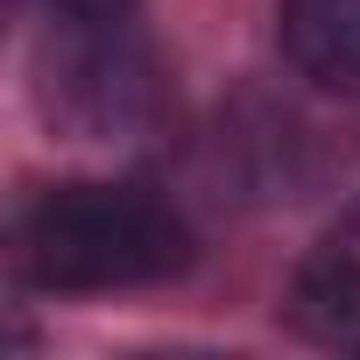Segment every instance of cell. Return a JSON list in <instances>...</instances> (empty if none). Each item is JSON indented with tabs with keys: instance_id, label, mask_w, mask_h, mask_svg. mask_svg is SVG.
Segmentation results:
<instances>
[{
	"instance_id": "obj_2",
	"label": "cell",
	"mask_w": 360,
	"mask_h": 360,
	"mask_svg": "<svg viewBox=\"0 0 360 360\" xmlns=\"http://www.w3.org/2000/svg\"><path fill=\"white\" fill-rule=\"evenodd\" d=\"M283 57L318 92H360V0H283Z\"/></svg>"
},
{
	"instance_id": "obj_3",
	"label": "cell",
	"mask_w": 360,
	"mask_h": 360,
	"mask_svg": "<svg viewBox=\"0 0 360 360\" xmlns=\"http://www.w3.org/2000/svg\"><path fill=\"white\" fill-rule=\"evenodd\" d=\"M290 325L325 346H360V262L353 255H311L290 283Z\"/></svg>"
},
{
	"instance_id": "obj_1",
	"label": "cell",
	"mask_w": 360,
	"mask_h": 360,
	"mask_svg": "<svg viewBox=\"0 0 360 360\" xmlns=\"http://www.w3.org/2000/svg\"><path fill=\"white\" fill-rule=\"evenodd\" d=\"M22 262L43 290H134L191 262V233L141 184H57L22 219Z\"/></svg>"
},
{
	"instance_id": "obj_4",
	"label": "cell",
	"mask_w": 360,
	"mask_h": 360,
	"mask_svg": "<svg viewBox=\"0 0 360 360\" xmlns=\"http://www.w3.org/2000/svg\"><path fill=\"white\" fill-rule=\"evenodd\" d=\"M57 8H64L71 22H120L127 0H57Z\"/></svg>"
}]
</instances>
